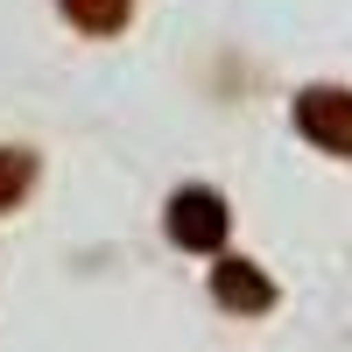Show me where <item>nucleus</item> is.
<instances>
[{"instance_id":"1","label":"nucleus","mask_w":352,"mask_h":352,"mask_svg":"<svg viewBox=\"0 0 352 352\" xmlns=\"http://www.w3.org/2000/svg\"><path fill=\"white\" fill-rule=\"evenodd\" d=\"M162 226H169V240L184 247V254H219V247H226V226H232V212H226V197H219V190L190 184V190H176V197H169Z\"/></svg>"},{"instance_id":"2","label":"nucleus","mask_w":352,"mask_h":352,"mask_svg":"<svg viewBox=\"0 0 352 352\" xmlns=\"http://www.w3.org/2000/svg\"><path fill=\"white\" fill-rule=\"evenodd\" d=\"M296 127L317 141V148L352 155V92H331V85L303 92V99H296Z\"/></svg>"},{"instance_id":"3","label":"nucleus","mask_w":352,"mask_h":352,"mask_svg":"<svg viewBox=\"0 0 352 352\" xmlns=\"http://www.w3.org/2000/svg\"><path fill=\"white\" fill-rule=\"evenodd\" d=\"M212 296H219V310H240V317H261V310H275V282L254 268V261H219L212 268Z\"/></svg>"},{"instance_id":"4","label":"nucleus","mask_w":352,"mask_h":352,"mask_svg":"<svg viewBox=\"0 0 352 352\" xmlns=\"http://www.w3.org/2000/svg\"><path fill=\"white\" fill-rule=\"evenodd\" d=\"M56 8H64V21L85 28V36H113V28H127L134 0H56Z\"/></svg>"},{"instance_id":"5","label":"nucleus","mask_w":352,"mask_h":352,"mask_svg":"<svg viewBox=\"0 0 352 352\" xmlns=\"http://www.w3.org/2000/svg\"><path fill=\"white\" fill-rule=\"evenodd\" d=\"M28 190H36V155L28 148H0V212H14Z\"/></svg>"}]
</instances>
